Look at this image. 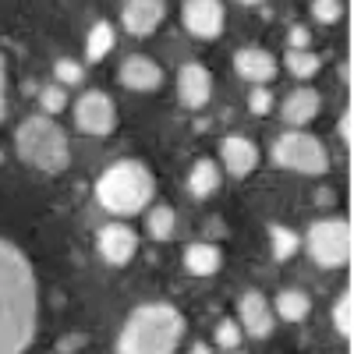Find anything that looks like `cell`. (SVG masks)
Wrapping results in <instances>:
<instances>
[{
	"mask_svg": "<svg viewBox=\"0 0 354 354\" xmlns=\"http://www.w3.org/2000/svg\"><path fill=\"white\" fill-rule=\"evenodd\" d=\"M39 287L28 255L0 238V354H25L36 337Z\"/></svg>",
	"mask_w": 354,
	"mask_h": 354,
	"instance_id": "cell-1",
	"label": "cell"
},
{
	"mask_svg": "<svg viewBox=\"0 0 354 354\" xmlns=\"http://www.w3.org/2000/svg\"><path fill=\"white\" fill-rule=\"evenodd\" d=\"M188 322L167 301L138 305L117 337V354H177Z\"/></svg>",
	"mask_w": 354,
	"mask_h": 354,
	"instance_id": "cell-2",
	"label": "cell"
},
{
	"mask_svg": "<svg viewBox=\"0 0 354 354\" xmlns=\"http://www.w3.org/2000/svg\"><path fill=\"white\" fill-rule=\"evenodd\" d=\"M153 198H156V177L138 160L110 163L96 181V202L113 216H135L149 209Z\"/></svg>",
	"mask_w": 354,
	"mask_h": 354,
	"instance_id": "cell-3",
	"label": "cell"
},
{
	"mask_svg": "<svg viewBox=\"0 0 354 354\" xmlns=\"http://www.w3.org/2000/svg\"><path fill=\"white\" fill-rule=\"evenodd\" d=\"M15 149L18 156L28 163V167H36L43 174H61L68 170L71 163V145H68V135L64 128L53 121V117L39 113V117H28V121L18 124L15 131Z\"/></svg>",
	"mask_w": 354,
	"mask_h": 354,
	"instance_id": "cell-4",
	"label": "cell"
},
{
	"mask_svg": "<svg viewBox=\"0 0 354 354\" xmlns=\"http://www.w3.org/2000/svg\"><path fill=\"white\" fill-rule=\"evenodd\" d=\"M301 245H305V252L315 266H322V270H340V266L351 262V248H354L351 223L340 220V216L315 220Z\"/></svg>",
	"mask_w": 354,
	"mask_h": 354,
	"instance_id": "cell-5",
	"label": "cell"
},
{
	"mask_svg": "<svg viewBox=\"0 0 354 354\" xmlns=\"http://www.w3.org/2000/svg\"><path fill=\"white\" fill-rule=\"evenodd\" d=\"M273 160L283 170L308 174V177H322V174L330 170L326 145H322L315 135H308V131H283L273 142Z\"/></svg>",
	"mask_w": 354,
	"mask_h": 354,
	"instance_id": "cell-6",
	"label": "cell"
},
{
	"mask_svg": "<svg viewBox=\"0 0 354 354\" xmlns=\"http://www.w3.org/2000/svg\"><path fill=\"white\" fill-rule=\"evenodd\" d=\"M75 124H78V131L96 135V138L110 135L117 128V106H113V100L106 93H100V88H88V93L75 103Z\"/></svg>",
	"mask_w": 354,
	"mask_h": 354,
	"instance_id": "cell-7",
	"label": "cell"
},
{
	"mask_svg": "<svg viewBox=\"0 0 354 354\" xmlns=\"http://www.w3.org/2000/svg\"><path fill=\"white\" fill-rule=\"evenodd\" d=\"M238 326H241V333H248L252 340H270V337H273L277 315H273V305L266 301L259 290L241 294V301H238Z\"/></svg>",
	"mask_w": 354,
	"mask_h": 354,
	"instance_id": "cell-8",
	"label": "cell"
},
{
	"mask_svg": "<svg viewBox=\"0 0 354 354\" xmlns=\"http://www.w3.org/2000/svg\"><path fill=\"white\" fill-rule=\"evenodd\" d=\"M181 21L195 39H216L223 32V0H185Z\"/></svg>",
	"mask_w": 354,
	"mask_h": 354,
	"instance_id": "cell-9",
	"label": "cell"
},
{
	"mask_svg": "<svg viewBox=\"0 0 354 354\" xmlns=\"http://www.w3.org/2000/svg\"><path fill=\"white\" fill-rule=\"evenodd\" d=\"M96 248L103 255V262L110 266H128L138 255V234L128 223H106L96 234Z\"/></svg>",
	"mask_w": 354,
	"mask_h": 354,
	"instance_id": "cell-10",
	"label": "cell"
},
{
	"mask_svg": "<svg viewBox=\"0 0 354 354\" xmlns=\"http://www.w3.org/2000/svg\"><path fill=\"white\" fill-rule=\"evenodd\" d=\"M177 100H181L188 110H202L213 100V75L205 64L192 61L177 71Z\"/></svg>",
	"mask_w": 354,
	"mask_h": 354,
	"instance_id": "cell-11",
	"label": "cell"
},
{
	"mask_svg": "<svg viewBox=\"0 0 354 354\" xmlns=\"http://www.w3.org/2000/svg\"><path fill=\"white\" fill-rule=\"evenodd\" d=\"M163 18H167L163 0H128V4L121 8V25L138 39L153 36L156 28L163 25Z\"/></svg>",
	"mask_w": 354,
	"mask_h": 354,
	"instance_id": "cell-12",
	"label": "cell"
},
{
	"mask_svg": "<svg viewBox=\"0 0 354 354\" xmlns=\"http://www.w3.org/2000/svg\"><path fill=\"white\" fill-rule=\"evenodd\" d=\"M234 71H238L248 85H270L280 75V64L270 50H259V46H245L234 53Z\"/></svg>",
	"mask_w": 354,
	"mask_h": 354,
	"instance_id": "cell-13",
	"label": "cell"
},
{
	"mask_svg": "<svg viewBox=\"0 0 354 354\" xmlns=\"http://www.w3.org/2000/svg\"><path fill=\"white\" fill-rule=\"evenodd\" d=\"M117 75H121V85L131 88V93H156L163 85V68L153 57H142V53H131Z\"/></svg>",
	"mask_w": 354,
	"mask_h": 354,
	"instance_id": "cell-14",
	"label": "cell"
},
{
	"mask_svg": "<svg viewBox=\"0 0 354 354\" xmlns=\"http://www.w3.org/2000/svg\"><path fill=\"white\" fill-rule=\"evenodd\" d=\"M220 163L227 167L230 177H248V174L259 167L255 142L245 138V135H227V138L220 142Z\"/></svg>",
	"mask_w": 354,
	"mask_h": 354,
	"instance_id": "cell-15",
	"label": "cell"
},
{
	"mask_svg": "<svg viewBox=\"0 0 354 354\" xmlns=\"http://www.w3.org/2000/svg\"><path fill=\"white\" fill-rule=\"evenodd\" d=\"M322 110V96L315 88H294L290 96H283V106H280V117L290 124V128H301V124H312Z\"/></svg>",
	"mask_w": 354,
	"mask_h": 354,
	"instance_id": "cell-16",
	"label": "cell"
},
{
	"mask_svg": "<svg viewBox=\"0 0 354 354\" xmlns=\"http://www.w3.org/2000/svg\"><path fill=\"white\" fill-rule=\"evenodd\" d=\"M220 266H223V252L209 241H195L185 248V270L192 277H213L220 273Z\"/></svg>",
	"mask_w": 354,
	"mask_h": 354,
	"instance_id": "cell-17",
	"label": "cell"
},
{
	"mask_svg": "<svg viewBox=\"0 0 354 354\" xmlns=\"http://www.w3.org/2000/svg\"><path fill=\"white\" fill-rule=\"evenodd\" d=\"M220 181H223V174H220V163L213 160H198L188 170V192L195 198H213L220 192Z\"/></svg>",
	"mask_w": 354,
	"mask_h": 354,
	"instance_id": "cell-18",
	"label": "cell"
},
{
	"mask_svg": "<svg viewBox=\"0 0 354 354\" xmlns=\"http://www.w3.org/2000/svg\"><path fill=\"white\" fill-rule=\"evenodd\" d=\"M308 312H312V298H308L305 290H298V287L280 290L277 301H273V315L283 319V322H301Z\"/></svg>",
	"mask_w": 354,
	"mask_h": 354,
	"instance_id": "cell-19",
	"label": "cell"
},
{
	"mask_svg": "<svg viewBox=\"0 0 354 354\" xmlns=\"http://www.w3.org/2000/svg\"><path fill=\"white\" fill-rule=\"evenodd\" d=\"M113 43H117L113 25L110 21H96L93 28H88V36H85V57L88 61H103V57L113 50Z\"/></svg>",
	"mask_w": 354,
	"mask_h": 354,
	"instance_id": "cell-20",
	"label": "cell"
},
{
	"mask_svg": "<svg viewBox=\"0 0 354 354\" xmlns=\"http://www.w3.org/2000/svg\"><path fill=\"white\" fill-rule=\"evenodd\" d=\"M283 64H287V71H290L294 78H315L319 68H322V57L312 53V50H287Z\"/></svg>",
	"mask_w": 354,
	"mask_h": 354,
	"instance_id": "cell-21",
	"label": "cell"
},
{
	"mask_svg": "<svg viewBox=\"0 0 354 354\" xmlns=\"http://www.w3.org/2000/svg\"><path fill=\"white\" fill-rule=\"evenodd\" d=\"M270 241H273V259H277V262L294 259V255H298V248H301V238H298V234H294L290 227H280V223L270 227Z\"/></svg>",
	"mask_w": 354,
	"mask_h": 354,
	"instance_id": "cell-22",
	"label": "cell"
},
{
	"mask_svg": "<svg viewBox=\"0 0 354 354\" xmlns=\"http://www.w3.org/2000/svg\"><path fill=\"white\" fill-rule=\"evenodd\" d=\"M174 227L177 223H174V209H170V205H153L149 216H145V230H149L156 241H170L174 238Z\"/></svg>",
	"mask_w": 354,
	"mask_h": 354,
	"instance_id": "cell-23",
	"label": "cell"
},
{
	"mask_svg": "<svg viewBox=\"0 0 354 354\" xmlns=\"http://www.w3.org/2000/svg\"><path fill=\"white\" fill-rule=\"evenodd\" d=\"M333 330L344 340H351V333H354V301H351V290H344L340 298L333 301Z\"/></svg>",
	"mask_w": 354,
	"mask_h": 354,
	"instance_id": "cell-24",
	"label": "cell"
},
{
	"mask_svg": "<svg viewBox=\"0 0 354 354\" xmlns=\"http://www.w3.org/2000/svg\"><path fill=\"white\" fill-rule=\"evenodd\" d=\"M39 106H43V113L46 117H57L64 106H68V93H64V85H46V88H39Z\"/></svg>",
	"mask_w": 354,
	"mask_h": 354,
	"instance_id": "cell-25",
	"label": "cell"
},
{
	"mask_svg": "<svg viewBox=\"0 0 354 354\" xmlns=\"http://www.w3.org/2000/svg\"><path fill=\"white\" fill-rule=\"evenodd\" d=\"M241 326L234 319H220L216 322V333H213V340H216V347L220 351H238V344H241Z\"/></svg>",
	"mask_w": 354,
	"mask_h": 354,
	"instance_id": "cell-26",
	"label": "cell"
},
{
	"mask_svg": "<svg viewBox=\"0 0 354 354\" xmlns=\"http://www.w3.org/2000/svg\"><path fill=\"white\" fill-rule=\"evenodd\" d=\"M277 96L270 93V85H252V93H248V113L255 117H266V113H273V103Z\"/></svg>",
	"mask_w": 354,
	"mask_h": 354,
	"instance_id": "cell-27",
	"label": "cell"
},
{
	"mask_svg": "<svg viewBox=\"0 0 354 354\" xmlns=\"http://www.w3.org/2000/svg\"><path fill=\"white\" fill-rule=\"evenodd\" d=\"M312 18L319 25H337L344 18V4L340 0H312Z\"/></svg>",
	"mask_w": 354,
	"mask_h": 354,
	"instance_id": "cell-28",
	"label": "cell"
},
{
	"mask_svg": "<svg viewBox=\"0 0 354 354\" xmlns=\"http://www.w3.org/2000/svg\"><path fill=\"white\" fill-rule=\"evenodd\" d=\"M53 78H57V85H78L85 78V68L78 61H71V57H61L53 64Z\"/></svg>",
	"mask_w": 354,
	"mask_h": 354,
	"instance_id": "cell-29",
	"label": "cell"
},
{
	"mask_svg": "<svg viewBox=\"0 0 354 354\" xmlns=\"http://www.w3.org/2000/svg\"><path fill=\"white\" fill-rule=\"evenodd\" d=\"M287 43H290V50H308V46H312L308 28H305V25H294V28H290V36H287Z\"/></svg>",
	"mask_w": 354,
	"mask_h": 354,
	"instance_id": "cell-30",
	"label": "cell"
},
{
	"mask_svg": "<svg viewBox=\"0 0 354 354\" xmlns=\"http://www.w3.org/2000/svg\"><path fill=\"white\" fill-rule=\"evenodd\" d=\"M8 113V68H4V57H0V121Z\"/></svg>",
	"mask_w": 354,
	"mask_h": 354,
	"instance_id": "cell-31",
	"label": "cell"
},
{
	"mask_svg": "<svg viewBox=\"0 0 354 354\" xmlns=\"http://www.w3.org/2000/svg\"><path fill=\"white\" fill-rule=\"evenodd\" d=\"M351 128H354V117H351V110H347V113L340 117V128H337V131H340V138H344V145H347V149H351Z\"/></svg>",
	"mask_w": 354,
	"mask_h": 354,
	"instance_id": "cell-32",
	"label": "cell"
},
{
	"mask_svg": "<svg viewBox=\"0 0 354 354\" xmlns=\"http://www.w3.org/2000/svg\"><path fill=\"white\" fill-rule=\"evenodd\" d=\"M188 354H213V347H205V344H195Z\"/></svg>",
	"mask_w": 354,
	"mask_h": 354,
	"instance_id": "cell-33",
	"label": "cell"
},
{
	"mask_svg": "<svg viewBox=\"0 0 354 354\" xmlns=\"http://www.w3.org/2000/svg\"><path fill=\"white\" fill-rule=\"evenodd\" d=\"M238 4H262V0H238Z\"/></svg>",
	"mask_w": 354,
	"mask_h": 354,
	"instance_id": "cell-34",
	"label": "cell"
},
{
	"mask_svg": "<svg viewBox=\"0 0 354 354\" xmlns=\"http://www.w3.org/2000/svg\"><path fill=\"white\" fill-rule=\"evenodd\" d=\"M0 163H4V153H0Z\"/></svg>",
	"mask_w": 354,
	"mask_h": 354,
	"instance_id": "cell-35",
	"label": "cell"
},
{
	"mask_svg": "<svg viewBox=\"0 0 354 354\" xmlns=\"http://www.w3.org/2000/svg\"><path fill=\"white\" fill-rule=\"evenodd\" d=\"M230 354H238V351H230Z\"/></svg>",
	"mask_w": 354,
	"mask_h": 354,
	"instance_id": "cell-36",
	"label": "cell"
}]
</instances>
